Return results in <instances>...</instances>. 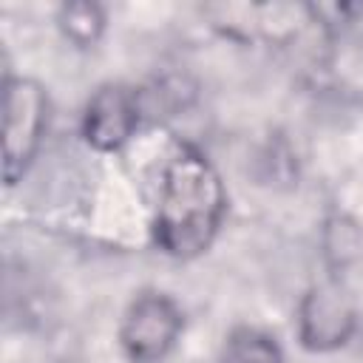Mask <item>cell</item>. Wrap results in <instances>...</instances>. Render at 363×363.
Here are the masks:
<instances>
[{"instance_id": "obj_5", "label": "cell", "mask_w": 363, "mask_h": 363, "mask_svg": "<svg viewBox=\"0 0 363 363\" xmlns=\"http://www.w3.org/2000/svg\"><path fill=\"white\" fill-rule=\"evenodd\" d=\"M139 122V108L133 91L119 82H108L94 91L82 116V136L96 150L122 147Z\"/></svg>"}, {"instance_id": "obj_3", "label": "cell", "mask_w": 363, "mask_h": 363, "mask_svg": "<svg viewBox=\"0 0 363 363\" xmlns=\"http://www.w3.org/2000/svg\"><path fill=\"white\" fill-rule=\"evenodd\" d=\"M182 312L162 292H142L130 301L122 326L119 343L133 363H159L179 340Z\"/></svg>"}, {"instance_id": "obj_1", "label": "cell", "mask_w": 363, "mask_h": 363, "mask_svg": "<svg viewBox=\"0 0 363 363\" xmlns=\"http://www.w3.org/2000/svg\"><path fill=\"white\" fill-rule=\"evenodd\" d=\"M224 187L213 164L190 150L179 153L164 167L156 213V244L173 258H193L210 247L224 218Z\"/></svg>"}, {"instance_id": "obj_6", "label": "cell", "mask_w": 363, "mask_h": 363, "mask_svg": "<svg viewBox=\"0 0 363 363\" xmlns=\"http://www.w3.org/2000/svg\"><path fill=\"white\" fill-rule=\"evenodd\" d=\"M218 363H284V352L272 335L255 326H238L227 335Z\"/></svg>"}, {"instance_id": "obj_4", "label": "cell", "mask_w": 363, "mask_h": 363, "mask_svg": "<svg viewBox=\"0 0 363 363\" xmlns=\"http://www.w3.org/2000/svg\"><path fill=\"white\" fill-rule=\"evenodd\" d=\"M354 323L357 318L349 298L332 284L312 286L298 306V335L301 343L312 352H329L343 346L352 337Z\"/></svg>"}, {"instance_id": "obj_2", "label": "cell", "mask_w": 363, "mask_h": 363, "mask_svg": "<svg viewBox=\"0 0 363 363\" xmlns=\"http://www.w3.org/2000/svg\"><path fill=\"white\" fill-rule=\"evenodd\" d=\"M48 122V96L28 77H9L3 91V176L14 184L40 150Z\"/></svg>"}, {"instance_id": "obj_7", "label": "cell", "mask_w": 363, "mask_h": 363, "mask_svg": "<svg viewBox=\"0 0 363 363\" xmlns=\"http://www.w3.org/2000/svg\"><path fill=\"white\" fill-rule=\"evenodd\" d=\"M57 23H60L62 34H65L74 45L88 48V45H94V43L102 37V31H105V11H102V6H96V3L77 0V3L60 6Z\"/></svg>"}]
</instances>
